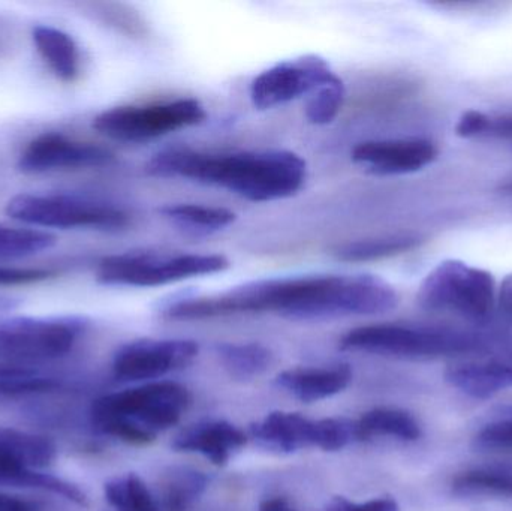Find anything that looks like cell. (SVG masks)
<instances>
[{
  "instance_id": "obj_1",
  "label": "cell",
  "mask_w": 512,
  "mask_h": 511,
  "mask_svg": "<svg viewBox=\"0 0 512 511\" xmlns=\"http://www.w3.org/2000/svg\"><path fill=\"white\" fill-rule=\"evenodd\" d=\"M399 300L393 285L378 276H286L246 282L215 296L183 297L165 305L161 314L167 320L192 321L274 312L289 320L315 321L384 315Z\"/></svg>"
},
{
  "instance_id": "obj_2",
  "label": "cell",
  "mask_w": 512,
  "mask_h": 511,
  "mask_svg": "<svg viewBox=\"0 0 512 511\" xmlns=\"http://www.w3.org/2000/svg\"><path fill=\"white\" fill-rule=\"evenodd\" d=\"M153 177H180L203 185L218 186L255 203L283 200L303 188L306 161L289 150L204 153L188 147H170L146 164Z\"/></svg>"
},
{
  "instance_id": "obj_3",
  "label": "cell",
  "mask_w": 512,
  "mask_h": 511,
  "mask_svg": "<svg viewBox=\"0 0 512 511\" xmlns=\"http://www.w3.org/2000/svg\"><path fill=\"white\" fill-rule=\"evenodd\" d=\"M191 395L174 381H153L96 399L90 419L101 434L134 446H146L159 432L179 423Z\"/></svg>"
},
{
  "instance_id": "obj_4",
  "label": "cell",
  "mask_w": 512,
  "mask_h": 511,
  "mask_svg": "<svg viewBox=\"0 0 512 511\" xmlns=\"http://www.w3.org/2000/svg\"><path fill=\"white\" fill-rule=\"evenodd\" d=\"M477 333L435 326L373 324L351 330L340 339L343 351H363L400 359H439L484 350Z\"/></svg>"
},
{
  "instance_id": "obj_5",
  "label": "cell",
  "mask_w": 512,
  "mask_h": 511,
  "mask_svg": "<svg viewBox=\"0 0 512 511\" xmlns=\"http://www.w3.org/2000/svg\"><path fill=\"white\" fill-rule=\"evenodd\" d=\"M230 267L219 254H162L129 251L107 255L96 267V281L108 287L152 288L176 284L186 279L215 275Z\"/></svg>"
},
{
  "instance_id": "obj_6",
  "label": "cell",
  "mask_w": 512,
  "mask_h": 511,
  "mask_svg": "<svg viewBox=\"0 0 512 511\" xmlns=\"http://www.w3.org/2000/svg\"><path fill=\"white\" fill-rule=\"evenodd\" d=\"M5 213L30 227L56 230L119 231L131 224L120 207L68 194H18L6 203Z\"/></svg>"
},
{
  "instance_id": "obj_7",
  "label": "cell",
  "mask_w": 512,
  "mask_h": 511,
  "mask_svg": "<svg viewBox=\"0 0 512 511\" xmlns=\"http://www.w3.org/2000/svg\"><path fill=\"white\" fill-rule=\"evenodd\" d=\"M89 326L81 315L0 317V363L23 366L65 357Z\"/></svg>"
},
{
  "instance_id": "obj_8",
  "label": "cell",
  "mask_w": 512,
  "mask_h": 511,
  "mask_svg": "<svg viewBox=\"0 0 512 511\" xmlns=\"http://www.w3.org/2000/svg\"><path fill=\"white\" fill-rule=\"evenodd\" d=\"M496 296L492 273L465 261L445 260L421 282L417 302L427 311L481 320L492 312Z\"/></svg>"
},
{
  "instance_id": "obj_9",
  "label": "cell",
  "mask_w": 512,
  "mask_h": 511,
  "mask_svg": "<svg viewBox=\"0 0 512 511\" xmlns=\"http://www.w3.org/2000/svg\"><path fill=\"white\" fill-rule=\"evenodd\" d=\"M206 117V107L198 99L180 98L156 104L110 108L93 119V129L111 140L144 143L200 125Z\"/></svg>"
},
{
  "instance_id": "obj_10",
  "label": "cell",
  "mask_w": 512,
  "mask_h": 511,
  "mask_svg": "<svg viewBox=\"0 0 512 511\" xmlns=\"http://www.w3.org/2000/svg\"><path fill=\"white\" fill-rule=\"evenodd\" d=\"M336 77L330 63L316 54L285 60L255 77L251 84L252 104L258 110H270L310 96Z\"/></svg>"
},
{
  "instance_id": "obj_11",
  "label": "cell",
  "mask_w": 512,
  "mask_h": 511,
  "mask_svg": "<svg viewBox=\"0 0 512 511\" xmlns=\"http://www.w3.org/2000/svg\"><path fill=\"white\" fill-rule=\"evenodd\" d=\"M198 351L200 347L191 339H138L114 354V377L128 383L158 380L188 368Z\"/></svg>"
},
{
  "instance_id": "obj_12",
  "label": "cell",
  "mask_w": 512,
  "mask_h": 511,
  "mask_svg": "<svg viewBox=\"0 0 512 511\" xmlns=\"http://www.w3.org/2000/svg\"><path fill=\"white\" fill-rule=\"evenodd\" d=\"M114 162L116 155L110 149L74 140L60 132H44L24 147L18 156L17 170L23 174H44L108 167Z\"/></svg>"
},
{
  "instance_id": "obj_13",
  "label": "cell",
  "mask_w": 512,
  "mask_h": 511,
  "mask_svg": "<svg viewBox=\"0 0 512 511\" xmlns=\"http://www.w3.org/2000/svg\"><path fill=\"white\" fill-rule=\"evenodd\" d=\"M439 149L426 138L372 140L352 149V161L375 176L417 173L438 159Z\"/></svg>"
},
{
  "instance_id": "obj_14",
  "label": "cell",
  "mask_w": 512,
  "mask_h": 511,
  "mask_svg": "<svg viewBox=\"0 0 512 511\" xmlns=\"http://www.w3.org/2000/svg\"><path fill=\"white\" fill-rule=\"evenodd\" d=\"M246 441L245 432L233 423L209 420L180 432L171 446L176 452L198 453L216 467H225Z\"/></svg>"
},
{
  "instance_id": "obj_15",
  "label": "cell",
  "mask_w": 512,
  "mask_h": 511,
  "mask_svg": "<svg viewBox=\"0 0 512 511\" xmlns=\"http://www.w3.org/2000/svg\"><path fill=\"white\" fill-rule=\"evenodd\" d=\"M249 434L265 449L294 453L316 447V420L298 413L276 411L254 423Z\"/></svg>"
},
{
  "instance_id": "obj_16",
  "label": "cell",
  "mask_w": 512,
  "mask_h": 511,
  "mask_svg": "<svg viewBox=\"0 0 512 511\" xmlns=\"http://www.w3.org/2000/svg\"><path fill=\"white\" fill-rule=\"evenodd\" d=\"M352 380L348 365L289 369L277 375L276 386L298 401L312 404L343 392Z\"/></svg>"
},
{
  "instance_id": "obj_17",
  "label": "cell",
  "mask_w": 512,
  "mask_h": 511,
  "mask_svg": "<svg viewBox=\"0 0 512 511\" xmlns=\"http://www.w3.org/2000/svg\"><path fill=\"white\" fill-rule=\"evenodd\" d=\"M445 381L463 395L490 399L512 387V360L492 359L450 366Z\"/></svg>"
},
{
  "instance_id": "obj_18",
  "label": "cell",
  "mask_w": 512,
  "mask_h": 511,
  "mask_svg": "<svg viewBox=\"0 0 512 511\" xmlns=\"http://www.w3.org/2000/svg\"><path fill=\"white\" fill-rule=\"evenodd\" d=\"M32 41L39 56L60 81L72 83L80 77V48L69 33L48 24H36Z\"/></svg>"
},
{
  "instance_id": "obj_19",
  "label": "cell",
  "mask_w": 512,
  "mask_h": 511,
  "mask_svg": "<svg viewBox=\"0 0 512 511\" xmlns=\"http://www.w3.org/2000/svg\"><path fill=\"white\" fill-rule=\"evenodd\" d=\"M0 485L15 488L38 489L59 495L77 506H87V497L74 483L66 482L51 474L41 473L35 468L27 467L17 459L0 455Z\"/></svg>"
},
{
  "instance_id": "obj_20",
  "label": "cell",
  "mask_w": 512,
  "mask_h": 511,
  "mask_svg": "<svg viewBox=\"0 0 512 511\" xmlns=\"http://www.w3.org/2000/svg\"><path fill=\"white\" fill-rule=\"evenodd\" d=\"M357 441L390 437L394 440L414 443L423 435L420 423L411 413L399 408H375L355 420Z\"/></svg>"
},
{
  "instance_id": "obj_21",
  "label": "cell",
  "mask_w": 512,
  "mask_h": 511,
  "mask_svg": "<svg viewBox=\"0 0 512 511\" xmlns=\"http://www.w3.org/2000/svg\"><path fill=\"white\" fill-rule=\"evenodd\" d=\"M159 213L180 230L195 236L218 233L237 219L236 213L231 210L189 203L167 204L159 209Z\"/></svg>"
},
{
  "instance_id": "obj_22",
  "label": "cell",
  "mask_w": 512,
  "mask_h": 511,
  "mask_svg": "<svg viewBox=\"0 0 512 511\" xmlns=\"http://www.w3.org/2000/svg\"><path fill=\"white\" fill-rule=\"evenodd\" d=\"M423 243V237L414 234H397V236L378 237V239L357 240L345 243L333 249V255L346 263H367V261L384 260L412 251Z\"/></svg>"
},
{
  "instance_id": "obj_23",
  "label": "cell",
  "mask_w": 512,
  "mask_h": 511,
  "mask_svg": "<svg viewBox=\"0 0 512 511\" xmlns=\"http://www.w3.org/2000/svg\"><path fill=\"white\" fill-rule=\"evenodd\" d=\"M0 455L17 459L27 467L42 470L56 459V444L50 438L12 428H0Z\"/></svg>"
},
{
  "instance_id": "obj_24",
  "label": "cell",
  "mask_w": 512,
  "mask_h": 511,
  "mask_svg": "<svg viewBox=\"0 0 512 511\" xmlns=\"http://www.w3.org/2000/svg\"><path fill=\"white\" fill-rule=\"evenodd\" d=\"M210 479L192 468H173L162 483L159 509L164 511H188L192 504L206 492Z\"/></svg>"
},
{
  "instance_id": "obj_25",
  "label": "cell",
  "mask_w": 512,
  "mask_h": 511,
  "mask_svg": "<svg viewBox=\"0 0 512 511\" xmlns=\"http://www.w3.org/2000/svg\"><path fill=\"white\" fill-rule=\"evenodd\" d=\"M219 360L225 371L236 378L246 381L259 377L268 371L273 363V354L264 345L249 342V344H221L216 347Z\"/></svg>"
},
{
  "instance_id": "obj_26",
  "label": "cell",
  "mask_w": 512,
  "mask_h": 511,
  "mask_svg": "<svg viewBox=\"0 0 512 511\" xmlns=\"http://www.w3.org/2000/svg\"><path fill=\"white\" fill-rule=\"evenodd\" d=\"M457 497H499L512 500V471L477 468L454 477L451 483Z\"/></svg>"
},
{
  "instance_id": "obj_27",
  "label": "cell",
  "mask_w": 512,
  "mask_h": 511,
  "mask_svg": "<svg viewBox=\"0 0 512 511\" xmlns=\"http://www.w3.org/2000/svg\"><path fill=\"white\" fill-rule=\"evenodd\" d=\"M104 492L114 511H161L158 500L137 474L114 477L105 483Z\"/></svg>"
},
{
  "instance_id": "obj_28",
  "label": "cell",
  "mask_w": 512,
  "mask_h": 511,
  "mask_svg": "<svg viewBox=\"0 0 512 511\" xmlns=\"http://www.w3.org/2000/svg\"><path fill=\"white\" fill-rule=\"evenodd\" d=\"M57 237L36 228L9 227L0 224V260H20L48 251Z\"/></svg>"
},
{
  "instance_id": "obj_29",
  "label": "cell",
  "mask_w": 512,
  "mask_h": 511,
  "mask_svg": "<svg viewBox=\"0 0 512 511\" xmlns=\"http://www.w3.org/2000/svg\"><path fill=\"white\" fill-rule=\"evenodd\" d=\"M456 132L463 138H492L512 146V114H487L469 110L460 116Z\"/></svg>"
},
{
  "instance_id": "obj_30",
  "label": "cell",
  "mask_w": 512,
  "mask_h": 511,
  "mask_svg": "<svg viewBox=\"0 0 512 511\" xmlns=\"http://www.w3.org/2000/svg\"><path fill=\"white\" fill-rule=\"evenodd\" d=\"M345 84L336 77L307 96L306 117L313 125H328L336 119L345 102Z\"/></svg>"
},
{
  "instance_id": "obj_31",
  "label": "cell",
  "mask_w": 512,
  "mask_h": 511,
  "mask_svg": "<svg viewBox=\"0 0 512 511\" xmlns=\"http://www.w3.org/2000/svg\"><path fill=\"white\" fill-rule=\"evenodd\" d=\"M357 441L355 420H316V447L324 452H339Z\"/></svg>"
},
{
  "instance_id": "obj_32",
  "label": "cell",
  "mask_w": 512,
  "mask_h": 511,
  "mask_svg": "<svg viewBox=\"0 0 512 511\" xmlns=\"http://www.w3.org/2000/svg\"><path fill=\"white\" fill-rule=\"evenodd\" d=\"M478 452H512V411L507 416L487 423L472 441Z\"/></svg>"
},
{
  "instance_id": "obj_33",
  "label": "cell",
  "mask_w": 512,
  "mask_h": 511,
  "mask_svg": "<svg viewBox=\"0 0 512 511\" xmlns=\"http://www.w3.org/2000/svg\"><path fill=\"white\" fill-rule=\"evenodd\" d=\"M56 275L57 273L50 269L0 266V287L36 284V282L48 281Z\"/></svg>"
},
{
  "instance_id": "obj_34",
  "label": "cell",
  "mask_w": 512,
  "mask_h": 511,
  "mask_svg": "<svg viewBox=\"0 0 512 511\" xmlns=\"http://www.w3.org/2000/svg\"><path fill=\"white\" fill-rule=\"evenodd\" d=\"M325 511H400L399 504L393 498H375L367 503H351L343 497H336Z\"/></svg>"
},
{
  "instance_id": "obj_35",
  "label": "cell",
  "mask_w": 512,
  "mask_h": 511,
  "mask_svg": "<svg viewBox=\"0 0 512 511\" xmlns=\"http://www.w3.org/2000/svg\"><path fill=\"white\" fill-rule=\"evenodd\" d=\"M0 511H42V506L36 501L0 491Z\"/></svg>"
},
{
  "instance_id": "obj_36",
  "label": "cell",
  "mask_w": 512,
  "mask_h": 511,
  "mask_svg": "<svg viewBox=\"0 0 512 511\" xmlns=\"http://www.w3.org/2000/svg\"><path fill=\"white\" fill-rule=\"evenodd\" d=\"M498 296L501 308L504 309L505 312H508V314L512 315V273L505 276L504 281H502L501 288H499Z\"/></svg>"
},
{
  "instance_id": "obj_37",
  "label": "cell",
  "mask_w": 512,
  "mask_h": 511,
  "mask_svg": "<svg viewBox=\"0 0 512 511\" xmlns=\"http://www.w3.org/2000/svg\"><path fill=\"white\" fill-rule=\"evenodd\" d=\"M32 375H36L35 369L0 363V378L32 377Z\"/></svg>"
},
{
  "instance_id": "obj_38",
  "label": "cell",
  "mask_w": 512,
  "mask_h": 511,
  "mask_svg": "<svg viewBox=\"0 0 512 511\" xmlns=\"http://www.w3.org/2000/svg\"><path fill=\"white\" fill-rule=\"evenodd\" d=\"M258 511H298L288 503V501L283 500V498H270V500L262 501L259 504Z\"/></svg>"
},
{
  "instance_id": "obj_39",
  "label": "cell",
  "mask_w": 512,
  "mask_h": 511,
  "mask_svg": "<svg viewBox=\"0 0 512 511\" xmlns=\"http://www.w3.org/2000/svg\"><path fill=\"white\" fill-rule=\"evenodd\" d=\"M17 305V300L12 299V297L2 296V294H0V311H8V309H14Z\"/></svg>"
},
{
  "instance_id": "obj_40",
  "label": "cell",
  "mask_w": 512,
  "mask_h": 511,
  "mask_svg": "<svg viewBox=\"0 0 512 511\" xmlns=\"http://www.w3.org/2000/svg\"><path fill=\"white\" fill-rule=\"evenodd\" d=\"M501 192L504 195H508V197H512V179L501 185Z\"/></svg>"
}]
</instances>
